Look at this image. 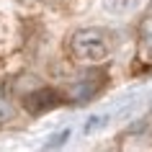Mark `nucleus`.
<instances>
[{
	"instance_id": "nucleus-3",
	"label": "nucleus",
	"mask_w": 152,
	"mask_h": 152,
	"mask_svg": "<svg viewBox=\"0 0 152 152\" xmlns=\"http://www.w3.org/2000/svg\"><path fill=\"white\" fill-rule=\"evenodd\" d=\"M59 103H62V96L54 88H36L23 98V108L31 116H41V113H47V111H54Z\"/></svg>"
},
{
	"instance_id": "nucleus-2",
	"label": "nucleus",
	"mask_w": 152,
	"mask_h": 152,
	"mask_svg": "<svg viewBox=\"0 0 152 152\" xmlns=\"http://www.w3.org/2000/svg\"><path fill=\"white\" fill-rule=\"evenodd\" d=\"M106 83H108V72L103 67H93V70L88 67V72H83L80 77H75L70 83L67 98H70L72 103H88V101H93L96 96L103 93Z\"/></svg>"
},
{
	"instance_id": "nucleus-6",
	"label": "nucleus",
	"mask_w": 152,
	"mask_h": 152,
	"mask_svg": "<svg viewBox=\"0 0 152 152\" xmlns=\"http://www.w3.org/2000/svg\"><path fill=\"white\" fill-rule=\"evenodd\" d=\"M64 139H70V126L62 129L59 134L52 137V142H47V150H52V147H59V144H64Z\"/></svg>"
},
{
	"instance_id": "nucleus-5",
	"label": "nucleus",
	"mask_w": 152,
	"mask_h": 152,
	"mask_svg": "<svg viewBox=\"0 0 152 152\" xmlns=\"http://www.w3.org/2000/svg\"><path fill=\"white\" fill-rule=\"evenodd\" d=\"M13 119V101H10V90L5 83H0V124Z\"/></svg>"
},
{
	"instance_id": "nucleus-4",
	"label": "nucleus",
	"mask_w": 152,
	"mask_h": 152,
	"mask_svg": "<svg viewBox=\"0 0 152 152\" xmlns=\"http://www.w3.org/2000/svg\"><path fill=\"white\" fill-rule=\"evenodd\" d=\"M137 54L144 62H152V16L144 18L139 26V41H137Z\"/></svg>"
},
{
	"instance_id": "nucleus-1",
	"label": "nucleus",
	"mask_w": 152,
	"mask_h": 152,
	"mask_svg": "<svg viewBox=\"0 0 152 152\" xmlns=\"http://www.w3.org/2000/svg\"><path fill=\"white\" fill-rule=\"evenodd\" d=\"M111 54V41L103 28H80L70 39V57L77 64L96 67L103 64Z\"/></svg>"
}]
</instances>
